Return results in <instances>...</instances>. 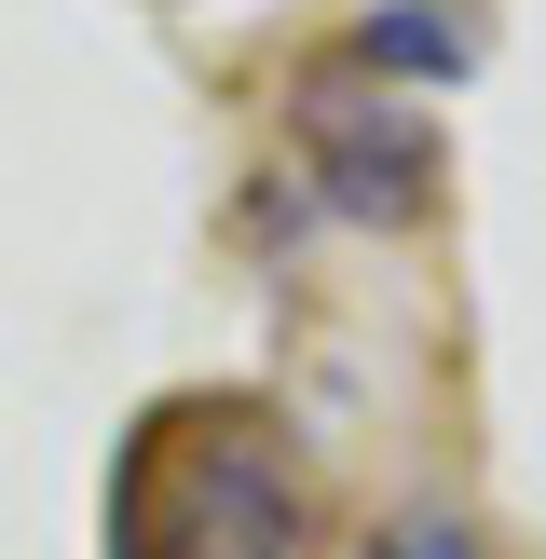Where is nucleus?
Segmentation results:
<instances>
[{
    "label": "nucleus",
    "instance_id": "1",
    "mask_svg": "<svg viewBox=\"0 0 546 559\" xmlns=\"http://www.w3.org/2000/svg\"><path fill=\"white\" fill-rule=\"evenodd\" d=\"M123 559H300V464L246 409H191L151 437L123 506Z\"/></svg>",
    "mask_w": 546,
    "mask_h": 559
},
{
    "label": "nucleus",
    "instance_id": "2",
    "mask_svg": "<svg viewBox=\"0 0 546 559\" xmlns=\"http://www.w3.org/2000/svg\"><path fill=\"white\" fill-rule=\"evenodd\" d=\"M300 164H314L328 205H355V218H410L437 191V136L396 123V109H355V82H314V96H300Z\"/></svg>",
    "mask_w": 546,
    "mask_h": 559
},
{
    "label": "nucleus",
    "instance_id": "3",
    "mask_svg": "<svg viewBox=\"0 0 546 559\" xmlns=\"http://www.w3.org/2000/svg\"><path fill=\"white\" fill-rule=\"evenodd\" d=\"M342 55H355L369 82H464V14H437V0H396V14H369Z\"/></svg>",
    "mask_w": 546,
    "mask_h": 559
},
{
    "label": "nucleus",
    "instance_id": "4",
    "mask_svg": "<svg viewBox=\"0 0 546 559\" xmlns=\"http://www.w3.org/2000/svg\"><path fill=\"white\" fill-rule=\"evenodd\" d=\"M369 559H478V533H464L451 506H396V519L369 533Z\"/></svg>",
    "mask_w": 546,
    "mask_h": 559
}]
</instances>
